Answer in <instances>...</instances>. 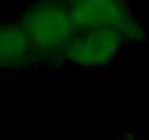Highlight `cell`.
<instances>
[{
    "label": "cell",
    "instance_id": "1",
    "mask_svg": "<svg viewBox=\"0 0 149 140\" xmlns=\"http://www.w3.org/2000/svg\"><path fill=\"white\" fill-rule=\"evenodd\" d=\"M13 19L24 29L35 51L38 70H61L63 53L78 32L67 0L32 3L18 12Z\"/></svg>",
    "mask_w": 149,
    "mask_h": 140
},
{
    "label": "cell",
    "instance_id": "2",
    "mask_svg": "<svg viewBox=\"0 0 149 140\" xmlns=\"http://www.w3.org/2000/svg\"><path fill=\"white\" fill-rule=\"evenodd\" d=\"M78 29H104L121 35L129 45L149 40V29L140 15L121 0H67Z\"/></svg>",
    "mask_w": 149,
    "mask_h": 140
},
{
    "label": "cell",
    "instance_id": "3",
    "mask_svg": "<svg viewBox=\"0 0 149 140\" xmlns=\"http://www.w3.org/2000/svg\"><path fill=\"white\" fill-rule=\"evenodd\" d=\"M127 41L111 31L78 29L61 58V70L74 67L81 70H100L113 64L127 47Z\"/></svg>",
    "mask_w": 149,
    "mask_h": 140
},
{
    "label": "cell",
    "instance_id": "4",
    "mask_svg": "<svg viewBox=\"0 0 149 140\" xmlns=\"http://www.w3.org/2000/svg\"><path fill=\"white\" fill-rule=\"evenodd\" d=\"M37 69L35 51L19 24L12 18L0 21V72Z\"/></svg>",
    "mask_w": 149,
    "mask_h": 140
},
{
    "label": "cell",
    "instance_id": "5",
    "mask_svg": "<svg viewBox=\"0 0 149 140\" xmlns=\"http://www.w3.org/2000/svg\"><path fill=\"white\" fill-rule=\"evenodd\" d=\"M114 140H139V137L134 134V133H132V131H123L120 136H117Z\"/></svg>",
    "mask_w": 149,
    "mask_h": 140
}]
</instances>
